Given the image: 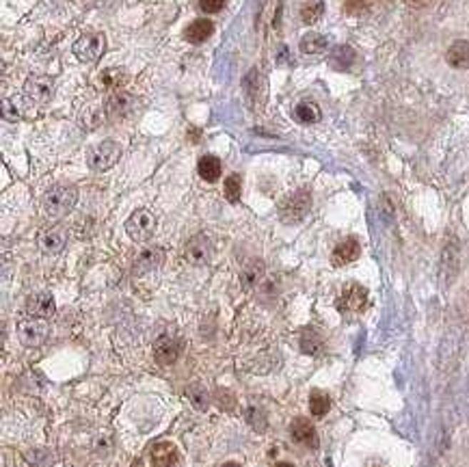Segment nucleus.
Listing matches in <instances>:
<instances>
[{"label":"nucleus","instance_id":"obj_1","mask_svg":"<svg viewBox=\"0 0 469 467\" xmlns=\"http://www.w3.org/2000/svg\"><path fill=\"white\" fill-rule=\"evenodd\" d=\"M76 204V189L74 186H54L41 197V208L50 216L67 214Z\"/></svg>","mask_w":469,"mask_h":467},{"label":"nucleus","instance_id":"obj_2","mask_svg":"<svg viewBox=\"0 0 469 467\" xmlns=\"http://www.w3.org/2000/svg\"><path fill=\"white\" fill-rule=\"evenodd\" d=\"M309 208H311V195H309V191L301 189V191L288 195L279 204V216L283 223H301L307 216Z\"/></svg>","mask_w":469,"mask_h":467},{"label":"nucleus","instance_id":"obj_3","mask_svg":"<svg viewBox=\"0 0 469 467\" xmlns=\"http://www.w3.org/2000/svg\"><path fill=\"white\" fill-rule=\"evenodd\" d=\"M153 229H156V216H153L149 210H145V208L134 210V212L128 216V221H126L128 236H130L132 241H136V243L149 241L151 234H153Z\"/></svg>","mask_w":469,"mask_h":467},{"label":"nucleus","instance_id":"obj_4","mask_svg":"<svg viewBox=\"0 0 469 467\" xmlns=\"http://www.w3.org/2000/svg\"><path fill=\"white\" fill-rule=\"evenodd\" d=\"M106 50V37L102 33H87L74 44V54L83 63H96Z\"/></svg>","mask_w":469,"mask_h":467},{"label":"nucleus","instance_id":"obj_5","mask_svg":"<svg viewBox=\"0 0 469 467\" xmlns=\"http://www.w3.org/2000/svg\"><path fill=\"white\" fill-rule=\"evenodd\" d=\"M121 156V147L115 141H104L100 143L91 154H89V167L94 171H109Z\"/></svg>","mask_w":469,"mask_h":467},{"label":"nucleus","instance_id":"obj_6","mask_svg":"<svg viewBox=\"0 0 469 467\" xmlns=\"http://www.w3.org/2000/svg\"><path fill=\"white\" fill-rule=\"evenodd\" d=\"M37 245L44 253L48 256H56L65 249L67 245V231L61 227V225H52V227H46L39 231V238H37Z\"/></svg>","mask_w":469,"mask_h":467},{"label":"nucleus","instance_id":"obj_7","mask_svg":"<svg viewBox=\"0 0 469 467\" xmlns=\"http://www.w3.org/2000/svg\"><path fill=\"white\" fill-rule=\"evenodd\" d=\"M182 355V340L176 336H163L153 344V357L161 366H171Z\"/></svg>","mask_w":469,"mask_h":467},{"label":"nucleus","instance_id":"obj_8","mask_svg":"<svg viewBox=\"0 0 469 467\" xmlns=\"http://www.w3.org/2000/svg\"><path fill=\"white\" fill-rule=\"evenodd\" d=\"M18 336L26 346H41L48 338V325L41 318H29L18 325Z\"/></svg>","mask_w":469,"mask_h":467},{"label":"nucleus","instance_id":"obj_9","mask_svg":"<svg viewBox=\"0 0 469 467\" xmlns=\"http://www.w3.org/2000/svg\"><path fill=\"white\" fill-rule=\"evenodd\" d=\"M365 305H368V290L359 283H348L338 298L340 311H361Z\"/></svg>","mask_w":469,"mask_h":467},{"label":"nucleus","instance_id":"obj_10","mask_svg":"<svg viewBox=\"0 0 469 467\" xmlns=\"http://www.w3.org/2000/svg\"><path fill=\"white\" fill-rule=\"evenodd\" d=\"M24 91L33 102H50L54 96V85H52V78L48 76H29L26 83H24Z\"/></svg>","mask_w":469,"mask_h":467},{"label":"nucleus","instance_id":"obj_11","mask_svg":"<svg viewBox=\"0 0 469 467\" xmlns=\"http://www.w3.org/2000/svg\"><path fill=\"white\" fill-rule=\"evenodd\" d=\"M178 458H180L178 448L171 441H158L149 448L151 467H173L178 463Z\"/></svg>","mask_w":469,"mask_h":467},{"label":"nucleus","instance_id":"obj_12","mask_svg":"<svg viewBox=\"0 0 469 467\" xmlns=\"http://www.w3.org/2000/svg\"><path fill=\"white\" fill-rule=\"evenodd\" d=\"M54 309H56V305H54V298H52V294H48V292H37V294H33L29 301H26V314L31 316V318H50L52 314H54Z\"/></svg>","mask_w":469,"mask_h":467},{"label":"nucleus","instance_id":"obj_13","mask_svg":"<svg viewBox=\"0 0 469 467\" xmlns=\"http://www.w3.org/2000/svg\"><path fill=\"white\" fill-rule=\"evenodd\" d=\"M210 253H212V245L203 234L193 236L184 247V256L191 264H206L210 260Z\"/></svg>","mask_w":469,"mask_h":467},{"label":"nucleus","instance_id":"obj_14","mask_svg":"<svg viewBox=\"0 0 469 467\" xmlns=\"http://www.w3.org/2000/svg\"><path fill=\"white\" fill-rule=\"evenodd\" d=\"M361 253V245L357 238H346L342 241L336 249H333V256H331V262L333 266H346L351 262H355Z\"/></svg>","mask_w":469,"mask_h":467},{"label":"nucleus","instance_id":"obj_15","mask_svg":"<svg viewBox=\"0 0 469 467\" xmlns=\"http://www.w3.org/2000/svg\"><path fill=\"white\" fill-rule=\"evenodd\" d=\"M290 433H292V439L298 441V443H305V446H311V448L318 446L316 428L307 418H296L290 426Z\"/></svg>","mask_w":469,"mask_h":467},{"label":"nucleus","instance_id":"obj_16","mask_svg":"<svg viewBox=\"0 0 469 467\" xmlns=\"http://www.w3.org/2000/svg\"><path fill=\"white\" fill-rule=\"evenodd\" d=\"M126 83H128V74L121 67H106L94 78V85L98 89H117Z\"/></svg>","mask_w":469,"mask_h":467},{"label":"nucleus","instance_id":"obj_17","mask_svg":"<svg viewBox=\"0 0 469 467\" xmlns=\"http://www.w3.org/2000/svg\"><path fill=\"white\" fill-rule=\"evenodd\" d=\"M29 100H31V98H29ZM29 100H24V98H20V96L7 98V100L3 102V115H5V119H9V121H18V119L29 117V115L33 113Z\"/></svg>","mask_w":469,"mask_h":467},{"label":"nucleus","instance_id":"obj_18","mask_svg":"<svg viewBox=\"0 0 469 467\" xmlns=\"http://www.w3.org/2000/svg\"><path fill=\"white\" fill-rule=\"evenodd\" d=\"M212 33H214V24H212L210 20H206V18H199V20H193V22L186 26L184 39L191 41V44H201V41H206Z\"/></svg>","mask_w":469,"mask_h":467},{"label":"nucleus","instance_id":"obj_19","mask_svg":"<svg viewBox=\"0 0 469 467\" xmlns=\"http://www.w3.org/2000/svg\"><path fill=\"white\" fill-rule=\"evenodd\" d=\"M104 109H106V115L113 117V119H115V117H123V115H128V111L132 109V96H128V94H123V91H115L113 96L106 98Z\"/></svg>","mask_w":469,"mask_h":467},{"label":"nucleus","instance_id":"obj_20","mask_svg":"<svg viewBox=\"0 0 469 467\" xmlns=\"http://www.w3.org/2000/svg\"><path fill=\"white\" fill-rule=\"evenodd\" d=\"M445 61H448V65H452L456 69L469 67V41H465V39L454 41L445 52Z\"/></svg>","mask_w":469,"mask_h":467},{"label":"nucleus","instance_id":"obj_21","mask_svg":"<svg viewBox=\"0 0 469 467\" xmlns=\"http://www.w3.org/2000/svg\"><path fill=\"white\" fill-rule=\"evenodd\" d=\"M197 171H199V176H201V180H206V182H216L218 180V176H221V161L216 159V156H201L199 159V165H197Z\"/></svg>","mask_w":469,"mask_h":467},{"label":"nucleus","instance_id":"obj_22","mask_svg":"<svg viewBox=\"0 0 469 467\" xmlns=\"http://www.w3.org/2000/svg\"><path fill=\"white\" fill-rule=\"evenodd\" d=\"M327 46H329V39L321 33H307L301 39V52L305 54H321L327 50Z\"/></svg>","mask_w":469,"mask_h":467},{"label":"nucleus","instance_id":"obj_23","mask_svg":"<svg viewBox=\"0 0 469 467\" xmlns=\"http://www.w3.org/2000/svg\"><path fill=\"white\" fill-rule=\"evenodd\" d=\"M325 14V3L323 0H303L301 7V20L305 24H316Z\"/></svg>","mask_w":469,"mask_h":467},{"label":"nucleus","instance_id":"obj_24","mask_svg":"<svg viewBox=\"0 0 469 467\" xmlns=\"http://www.w3.org/2000/svg\"><path fill=\"white\" fill-rule=\"evenodd\" d=\"M294 117H296V121H301V124H316V121L321 119V109H318L314 102L303 100V102H298V104L294 106Z\"/></svg>","mask_w":469,"mask_h":467},{"label":"nucleus","instance_id":"obj_25","mask_svg":"<svg viewBox=\"0 0 469 467\" xmlns=\"http://www.w3.org/2000/svg\"><path fill=\"white\" fill-rule=\"evenodd\" d=\"M329 409H331V398L325 392H318V389H314L311 396H309V411H311V416L323 418V416H327Z\"/></svg>","mask_w":469,"mask_h":467},{"label":"nucleus","instance_id":"obj_26","mask_svg":"<svg viewBox=\"0 0 469 467\" xmlns=\"http://www.w3.org/2000/svg\"><path fill=\"white\" fill-rule=\"evenodd\" d=\"M331 63H333L336 67H342V69L351 67V65L355 63V50H353L351 46H338V48L331 52Z\"/></svg>","mask_w":469,"mask_h":467},{"label":"nucleus","instance_id":"obj_27","mask_svg":"<svg viewBox=\"0 0 469 467\" xmlns=\"http://www.w3.org/2000/svg\"><path fill=\"white\" fill-rule=\"evenodd\" d=\"M301 346H303L305 353L316 355V353L323 348V338H321L318 331H314V329H305V331H303V338H301Z\"/></svg>","mask_w":469,"mask_h":467},{"label":"nucleus","instance_id":"obj_28","mask_svg":"<svg viewBox=\"0 0 469 467\" xmlns=\"http://www.w3.org/2000/svg\"><path fill=\"white\" fill-rule=\"evenodd\" d=\"M262 275H264V264L260 260L249 262V266L243 271V286L245 288H253L262 279Z\"/></svg>","mask_w":469,"mask_h":467},{"label":"nucleus","instance_id":"obj_29","mask_svg":"<svg viewBox=\"0 0 469 467\" xmlns=\"http://www.w3.org/2000/svg\"><path fill=\"white\" fill-rule=\"evenodd\" d=\"M241 193H243V178L238 174H233L225 180V197L227 201L236 204L241 199Z\"/></svg>","mask_w":469,"mask_h":467},{"label":"nucleus","instance_id":"obj_30","mask_svg":"<svg viewBox=\"0 0 469 467\" xmlns=\"http://www.w3.org/2000/svg\"><path fill=\"white\" fill-rule=\"evenodd\" d=\"M161 260H163V251H161V249H147V251L141 253L138 266H143V268H153Z\"/></svg>","mask_w":469,"mask_h":467},{"label":"nucleus","instance_id":"obj_31","mask_svg":"<svg viewBox=\"0 0 469 467\" xmlns=\"http://www.w3.org/2000/svg\"><path fill=\"white\" fill-rule=\"evenodd\" d=\"M227 0H199V9L203 14H218L221 9H225Z\"/></svg>","mask_w":469,"mask_h":467},{"label":"nucleus","instance_id":"obj_32","mask_svg":"<svg viewBox=\"0 0 469 467\" xmlns=\"http://www.w3.org/2000/svg\"><path fill=\"white\" fill-rule=\"evenodd\" d=\"M344 7H346V11L351 16H357V14H361L365 9V0H346Z\"/></svg>","mask_w":469,"mask_h":467},{"label":"nucleus","instance_id":"obj_33","mask_svg":"<svg viewBox=\"0 0 469 467\" xmlns=\"http://www.w3.org/2000/svg\"><path fill=\"white\" fill-rule=\"evenodd\" d=\"M223 467H241V465H238V463H225Z\"/></svg>","mask_w":469,"mask_h":467},{"label":"nucleus","instance_id":"obj_34","mask_svg":"<svg viewBox=\"0 0 469 467\" xmlns=\"http://www.w3.org/2000/svg\"><path fill=\"white\" fill-rule=\"evenodd\" d=\"M277 467H294V465H292V463H279Z\"/></svg>","mask_w":469,"mask_h":467}]
</instances>
